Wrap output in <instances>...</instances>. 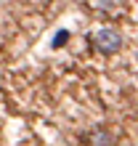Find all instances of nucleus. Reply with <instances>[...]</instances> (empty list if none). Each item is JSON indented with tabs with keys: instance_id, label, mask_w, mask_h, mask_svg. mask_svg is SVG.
Returning <instances> with one entry per match:
<instances>
[{
	"instance_id": "3",
	"label": "nucleus",
	"mask_w": 138,
	"mask_h": 146,
	"mask_svg": "<svg viewBox=\"0 0 138 146\" xmlns=\"http://www.w3.org/2000/svg\"><path fill=\"white\" fill-rule=\"evenodd\" d=\"M66 40H69V32H64V29H61V32H58V37L53 40V48H61Z\"/></svg>"
},
{
	"instance_id": "2",
	"label": "nucleus",
	"mask_w": 138,
	"mask_h": 146,
	"mask_svg": "<svg viewBox=\"0 0 138 146\" xmlns=\"http://www.w3.org/2000/svg\"><path fill=\"white\" fill-rule=\"evenodd\" d=\"M111 143V135L106 130H93L90 133V146H109Z\"/></svg>"
},
{
	"instance_id": "1",
	"label": "nucleus",
	"mask_w": 138,
	"mask_h": 146,
	"mask_svg": "<svg viewBox=\"0 0 138 146\" xmlns=\"http://www.w3.org/2000/svg\"><path fill=\"white\" fill-rule=\"evenodd\" d=\"M93 42H96V48L101 53H106V56L117 53V50L122 48V37H119V32H114V29H98L96 35H93Z\"/></svg>"
}]
</instances>
